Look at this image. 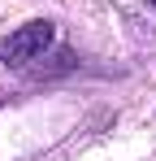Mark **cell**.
<instances>
[{
  "label": "cell",
  "mask_w": 156,
  "mask_h": 161,
  "mask_svg": "<svg viewBox=\"0 0 156 161\" xmlns=\"http://www.w3.org/2000/svg\"><path fill=\"white\" fill-rule=\"evenodd\" d=\"M52 44V22H26V26H18L13 35H4L0 39V61L4 65H26V61H35V57L44 53Z\"/></svg>",
  "instance_id": "cell-1"
},
{
  "label": "cell",
  "mask_w": 156,
  "mask_h": 161,
  "mask_svg": "<svg viewBox=\"0 0 156 161\" xmlns=\"http://www.w3.org/2000/svg\"><path fill=\"white\" fill-rule=\"evenodd\" d=\"M152 9H156V0H152Z\"/></svg>",
  "instance_id": "cell-2"
}]
</instances>
